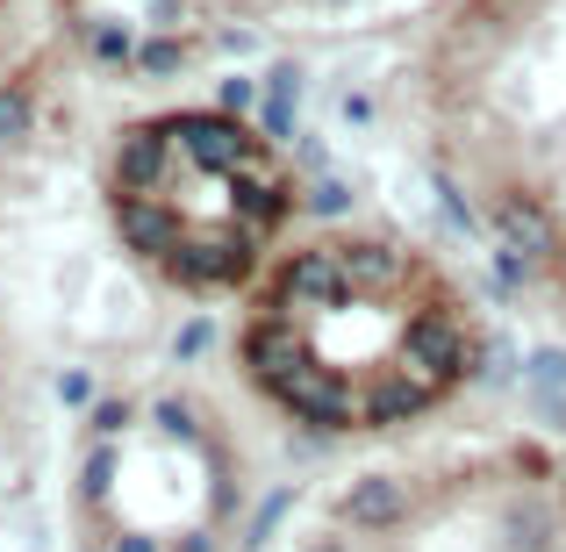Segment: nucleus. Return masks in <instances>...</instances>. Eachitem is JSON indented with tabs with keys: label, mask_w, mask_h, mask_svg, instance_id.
I'll return each instance as SVG.
<instances>
[{
	"label": "nucleus",
	"mask_w": 566,
	"mask_h": 552,
	"mask_svg": "<svg viewBox=\"0 0 566 552\" xmlns=\"http://www.w3.org/2000/svg\"><path fill=\"white\" fill-rule=\"evenodd\" d=\"M244 366L316 430H387L467 381L473 331L430 259L380 237H331L259 294Z\"/></svg>",
	"instance_id": "1"
},
{
	"label": "nucleus",
	"mask_w": 566,
	"mask_h": 552,
	"mask_svg": "<svg viewBox=\"0 0 566 552\" xmlns=\"http://www.w3.org/2000/svg\"><path fill=\"white\" fill-rule=\"evenodd\" d=\"M294 208V180L237 115H158L115 152V222L172 288L216 294L251 280Z\"/></svg>",
	"instance_id": "2"
}]
</instances>
